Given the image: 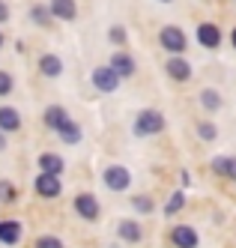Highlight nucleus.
Here are the masks:
<instances>
[{
  "mask_svg": "<svg viewBox=\"0 0 236 248\" xmlns=\"http://www.w3.org/2000/svg\"><path fill=\"white\" fill-rule=\"evenodd\" d=\"M75 212L81 218H87V221H96L102 209H99V201L93 198V194H78L75 198Z\"/></svg>",
  "mask_w": 236,
  "mask_h": 248,
  "instance_id": "nucleus-5",
  "label": "nucleus"
},
{
  "mask_svg": "<svg viewBox=\"0 0 236 248\" xmlns=\"http://www.w3.org/2000/svg\"><path fill=\"white\" fill-rule=\"evenodd\" d=\"M168 75H171L173 81H189V78H191V66H189V60H183V57H171V60H168Z\"/></svg>",
  "mask_w": 236,
  "mask_h": 248,
  "instance_id": "nucleus-11",
  "label": "nucleus"
},
{
  "mask_svg": "<svg viewBox=\"0 0 236 248\" xmlns=\"http://www.w3.org/2000/svg\"><path fill=\"white\" fill-rule=\"evenodd\" d=\"M183 206H186V194H183V191H173L171 198H168V206H165V212H168V216H173V212H179Z\"/></svg>",
  "mask_w": 236,
  "mask_h": 248,
  "instance_id": "nucleus-21",
  "label": "nucleus"
},
{
  "mask_svg": "<svg viewBox=\"0 0 236 248\" xmlns=\"http://www.w3.org/2000/svg\"><path fill=\"white\" fill-rule=\"evenodd\" d=\"M66 123H69V114H66V108H60V105H51V108L45 111V126H48V129L60 132Z\"/></svg>",
  "mask_w": 236,
  "mask_h": 248,
  "instance_id": "nucleus-10",
  "label": "nucleus"
},
{
  "mask_svg": "<svg viewBox=\"0 0 236 248\" xmlns=\"http://www.w3.org/2000/svg\"><path fill=\"white\" fill-rule=\"evenodd\" d=\"M0 150H6V138H3V132H0Z\"/></svg>",
  "mask_w": 236,
  "mask_h": 248,
  "instance_id": "nucleus-30",
  "label": "nucleus"
},
{
  "mask_svg": "<svg viewBox=\"0 0 236 248\" xmlns=\"http://www.w3.org/2000/svg\"><path fill=\"white\" fill-rule=\"evenodd\" d=\"M36 248H63V242L57 236H42V239H36Z\"/></svg>",
  "mask_w": 236,
  "mask_h": 248,
  "instance_id": "nucleus-26",
  "label": "nucleus"
},
{
  "mask_svg": "<svg viewBox=\"0 0 236 248\" xmlns=\"http://www.w3.org/2000/svg\"><path fill=\"white\" fill-rule=\"evenodd\" d=\"M132 206L147 216V212H153V198H147V194H135V198H132Z\"/></svg>",
  "mask_w": 236,
  "mask_h": 248,
  "instance_id": "nucleus-22",
  "label": "nucleus"
},
{
  "mask_svg": "<svg viewBox=\"0 0 236 248\" xmlns=\"http://www.w3.org/2000/svg\"><path fill=\"white\" fill-rule=\"evenodd\" d=\"M212 170L219 176H230V180H236V155H219L212 158Z\"/></svg>",
  "mask_w": 236,
  "mask_h": 248,
  "instance_id": "nucleus-13",
  "label": "nucleus"
},
{
  "mask_svg": "<svg viewBox=\"0 0 236 248\" xmlns=\"http://www.w3.org/2000/svg\"><path fill=\"white\" fill-rule=\"evenodd\" d=\"M93 84L99 87L102 93H114L117 87H120V75L114 72L111 66H99L96 72H93Z\"/></svg>",
  "mask_w": 236,
  "mask_h": 248,
  "instance_id": "nucleus-4",
  "label": "nucleus"
},
{
  "mask_svg": "<svg viewBox=\"0 0 236 248\" xmlns=\"http://www.w3.org/2000/svg\"><path fill=\"white\" fill-rule=\"evenodd\" d=\"M33 186H36V194H42V198H57V194L63 191L60 176H51V173H39Z\"/></svg>",
  "mask_w": 236,
  "mask_h": 248,
  "instance_id": "nucleus-6",
  "label": "nucleus"
},
{
  "mask_svg": "<svg viewBox=\"0 0 236 248\" xmlns=\"http://www.w3.org/2000/svg\"><path fill=\"white\" fill-rule=\"evenodd\" d=\"M39 168H42V173L60 176V170H63V158H60L57 153H42V155H39Z\"/></svg>",
  "mask_w": 236,
  "mask_h": 248,
  "instance_id": "nucleus-14",
  "label": "nucleus"
},
{
  "mask_svg": "<svg viewBox=\"0 0 236 248\" xmlns=\"http://www.w3.org/2000/svg\"><path fill=\"white\" fill-rule=\"evenodd\" d=\"M161 129H165V114L161 111H141L138 120H135V135H158Z\"/></svg>",
  "mask_w": 236,
  "mask_h": 248,
  "instance_id": "nucleus-1",
  "label": "nucleus"
},
{
  "mask_svg": "<svg viewBox=\"0 0 236 248\" xmlns=\"http://www.w3.org/2000/svg\"><path fill=\"white\" fill-rule=\"evenodd\" d=\"M48 9H51L54 18H60V21H75V15H78L75 0H51Z\"/></svg>",
  "mask_w": 236,
  "mask_h": 248,
  "instance_id": "nucleus-9",
  "label": "nucleus"
},
{
  "mask_svg": "<svg viewBox=\"0 0 236 248\" xmlns=\"http://www.w3.org/2000/svg\"><path fill=\"white\" fill-rule=\"evenodd\" d=\"M111 69H114L120 78H132L135 75V60L129 54H114L111 57Z\"/></svg>",
  "mask_w": 236,
  "mask_h": 248,
  "instance_id": "nucleus-12",
  "label": "nucleus"
},
{
  "mask_svg": "<svg viewBox=\"0 0 236 248\" xmlns=\"http://www.w3.org/2000/svg\"><path fill=\"white\" fill-rule=\"evenodd\" d=\"M161 3H171V0H161Z\"/></svg>",
  "mask_w": 236,
  "mask_h": 248,
  "instance_id": "nucleus-33",
  "label": "nucleus"
},
{
  "mask_svg": "<svg viewBox=\"0 0 236 248\" xmlns=\"http://www.w3.org/2000/svg\"><path fill=\"white\" fill-rule=\"evenodd\" d=\"M158 42L161 45H165L168 51H171V54H183V51H186V33L183 30H179V27H161V33H158Z\"/></svg>",
  "mask_w": 236,
  "mask_h": 248,
  "instance_id": "nucleus-3",
  "label": "nucleus"
},
{
  "mask_svg": "<svg viewBox=\"0 0 236 248\" xmlns=\"http://www.w3.org/2000/svg\"><path fill=\"white\" fill-rule=\"evenodd\" d=\"M0 45H3V33H0Z\"/></svg>",
  "mask_w": 236,
  "mask_h": 248,
  "instance_id": "nucleus-32",
  "label": "nucleus"
},
{
  "mask_svg": "<svg viewBox=\"0 0 236 248\" xmlns=\"http://www.w3.org/2000/svg\"><path fill=\"white\" fill-rule=\"evenodd\" d=\"M197 42H201L204 48H219L221 45V30H219V24H201L197 27Z\"/></svg>",
  "mask_w": 236,
  "mask_h": 248,
  "instance_id": "nucleus-8",
  "label": "nucleus"
},
{
  "mask_svg": "<svg viewBox=\"0 0 236 248\" xmlns=\"http://www.w3.org/2000/svg\"><path fill=\"white\" fill-rule=\"evenodd\" d=\"M18 239H21V224L18 221H0V242L15 245Z\"/></svg>",
  "mask_w": 236,
  "mask_h": 248,
  "instance_id": "nucleus-16",
  "label": "nucleus"
},
{
  "mask_svg": "<svg viewBox=\"0 0 236 248\" xmlns=\"http://www.w3.org/2000/svg\"><path fill=\"white\" fill-rule=\"evenodd\" d=\"M48 15H51L48 6H33V21L36 24H48Z\"/></svg>",
  "mask_w": 236,
  "mask_h": 248,
  "instance_id": "nucleus-24",
  "label": "nucleus"
},
{
  "mask_svg": "<svg viewBox=\"0 0 236 248\" xmlns=\"http://www.w3.org/2000/svg\"><path fill=\"white\" fill-rule=\"evenodd\" d=\"M102 180H105V186L111 188V191H126V188L132 186V173L126 170L123 165H111V168H105Z\"/></svg>",
  "mask_w": 236,
  "mask_h": 248,
  "instance_id": "nucleus-2",
  "label": "nucleus"
},
{
  "mask_svg": "<svg viewBox=\"0 0 236 248\" xmlns=\"http://www.w3.org/2000/svg\"><path fill=\"white\" fill-rule=\"evenodd\" d=\"M201 102H204L206 111H219L221 108V96H219V90H212V87H206V90L201 93Z\"/></svg>",
  "mask_w": 236,
  "mask_h": 248,
  "instance_id": "nucleus-19",
  "label": "nucleus"
},
{
  "mask_svg": "<svg viewBox=\"0 0 236 248\" xmlns=\"http://www.w3.org/2000/svg\"><path fill=\"white\" fill-rule=\"evenodd\" d=\"M108 36H111V42H114V45H123V42H126V27H120V24H117V27H111V33H108Z\"/></svg>",
  "mask_w": 236,
  "mask_h": 248,
  "instance_id": "nucleus-27",
  "label": "nucleus"
},
{
  "mask_svg": "<svg viewBox=\"0 0 236 248\" xmlns=\"http://www.w3.org/2000/svg\"><path fill=\"white\" fill-rule=\"evenodd\" d=\"M60 138L66 140V144H78V140H81V129H78V126H75V123H72V120H69V123H66V126L60 129Z\"/></svg>",
  "mask_w": 236,
  "mask_h": 248,
  "instance_id": "nucleus-20",
  "label": "nucleus"
},
{
  "mask_svg": "<svg viewBox=\"0 0 236 248\" xmlns=\"http://www.w3.org/2000/svg\"><path fill=\"white\" fill-rule=\"evenodd\" d=\"M21 126V114L15 108H0V132H15Z\"/></svg>",
  "mask_w": 236,
  "mask_h": 248,
  "instance_id": "nucleus-15",
  "label": "nucleus"
},
{
  "mask_svg": "<svg viewBox=\"0 0 236 248\" xmlns=\"http://www.w3.org/2000/svg\"><path fill=\"white\" fill-rule=\"evenodd\" d=\"M197 135H201L204 140H215V135H219V132H215L212 123H201V126H197Z\"/></svg>",
  "mask_w": 236,
  "mask_h": 248,
  "instance_id": "nucleus-23",
  "label": "nucleus"
},
{
  "mask_svg": "<svg viewBox=\"0 0 236 248\" xmlns=\"http://www.w3.org/2000/svg\"><path fill=\"white\" fill-rule=\"evenodd\" d=\"M6 93H12V75L0 69V96H6Z\"/></svg>",
  "mask_w": 236,
  "mask_h": 248,
  "instance_id": "nucleus-25",
  "label": "nucleus"
},
{
  "mask_svg": "<svg viewBox=\"0 0 236 248\" xmlns=\"http://www.w3.org/2000/svg\"><path fill=\"white\" fill-rule=\"evenodd\" d=\"M230 39H233V48H236V30H233V36H230Z\"/></svg>",
  "mask_w": 236,
  "mask_h": 248,
  "instance_id": "nucleus-31",
  "label": "nucleus"
},
{
  "mask_svg": "<svg viewBox=\"0 0 236 248\" xmlns=\"http://www.w3.org/2000/svg\"><path fill=\"white\" fill-rule=\"evenodd\" d=\"M39 69H42V75H48V78H57V75L63 72V63H60V57L45 54V57L39 60Z\"/></svg>",
  "mask_w": 236,
  "mask_h": 248,
  "instance_id": "nucleus-18",
  "label": "nucleus"
},
{
  "mask_svg": "<svg viewBox=\"0 0 236 248\" xmlns=\"http://www.w3.org/2000/svg\"><path fill=\"white\" fill-rule=\"evenodd\" d=\"M6 21H9V6L0 0V24H6Z\"/></svg>",
  "mask_w": 236,
  "mask_h": 248,
  "instance_id": "nucleus-29",
  "label": "nucleus"
},
{
  "mask_svg": "<svg viewBox=\"0 0 236 248\" xmlns=\"http://www.w3.org/2000/svg\"><path fill=\"white\" fill-rule=\"evenodd\" d=\"M120 236L126 239V242H141V233H143V230H141V224L138 221H129V218H126V221H120Z\"/></svg>",
  "mask_w": 236,
  "mask_h": 248,
  "instance_id": "nucleus-17",
  "label": "nucleus"
},
{
  "mask_svg": "<svg viewBox=\"0 0 236 248\" xmlns=\"http://www.w3.org/2000/svg\"><path fill=\"white\" fill-rule=\"evenodd\" d=\"M12 194H15V191H12L9 183H0V201H12Z\"/></svg>",
  "mask_w": 236,
  "mask_h": 248,
  "instance_id": "nucleus-28",
  "label": "nucleus"
},
{
  "mask_svg": "<svg viewBox=\"0 0 236 248\" xmlns=\"http://www.w3.org/2000/svg\"><path fill=\"white\" fill-rule=\"evenodd\" d=\"M171 242L176 248H197V233H194V227L189 224H176L171 230Z\"/></svg>",
  "mask_w": 236,
  "mask_h": 248,
  "instance_id": "nucleus-7",
  "label": "nucleus"
}]
</instances>
